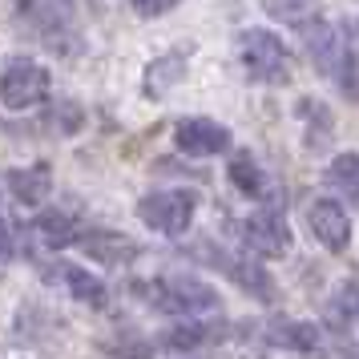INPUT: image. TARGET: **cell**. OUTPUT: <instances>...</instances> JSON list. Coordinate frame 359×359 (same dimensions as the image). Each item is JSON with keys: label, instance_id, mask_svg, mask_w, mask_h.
Wrapping results in <instances>:
<instances>
[{"label": "cell", "instance_id": "obj_1", "mask_svg": "<svg viewBox=\"0 0 359 359\" xmlns=\"http://www.w3.org/2000/svg\"><path fill=\"white\" fill-rule=\"evenodd\" d=\"M238 57H243V69L262 85H283L291 81V53L287 45L278 41L275 33H266V29H246L238 36Z\"/></svg>", "mask_w": 359, "mask_h": 359}, {"label": "cell", "instance_id": "obj_2", "mask_svg": "<svg viewBox=\"0 0 359 359\" xmlns=\"http://www.w3.org/2000/svg\"><path fill=\"white\" fill-rule=\"evenodd\" d=\"M133 291H142L154 303L158 311L165 315H186V319H198V315H206V311H218V294L210 287H202L194 278H149L142 287H133Z\"/></svg>", "mask_w": 359, "mask_h": 359}, {"label": "cell", "instance_id": "obj_3", "mask_svg": "<svg viewBox=\"0 0 359 359\" xmlns=\"http://www.w3.org/2000/svg\"><path fill=\"white\" fill-rule=\"evenodd\" d=\"M194 210H198L194 190H158V194L137 202V218L146 226H154L158 234H170V238L186 234V226L194 222Z\"/></svg>", "mask_w": 359, "mask_h": 359}, {"label": "cell", "instance_id": "obj_4", "mask_svg": "<svg viewBox=\"0 0 359 359\" xmlns=\"http://www.w3.org/2000/svg\"><path fill=\"white\" fill-rule=\"evenodd\" d=\"M49 93V69L29 61V57H17L8 61L4 73H0V101L8 109H29L36 101H45Z\"/></svg>", "mask_w": 359, "mask_h": 359}, {"label": "cell", "instance_id": "obj_5", "mask_svg": "<svg viewBox=\"0 0 359 359\" xmlns=\"http://www.w3.org/2000/svg\"><path fill=\"white\" fill-rule=\"evenodd\" d=\"M20 25L25 33L45 41V45H61L65 36H73V4L69 0H20Z\"/></svg>", "mask_w": 359, "mask_h": 359}, {"label": "cell", "instance_id": "obj_6", "mask_svg": "<svg viewBox=\"0 0 359 359\" xmlns=\"http://www.w3.org/2000/svg\"><path fill=\"white\" fill-rule=\"evenodd\" d=\"M243 243L262 259H278L291 250V226L283 222L278 210H259L243 222Z\"/></svg>", "mask_w": 359, "mask_h": 359}, {"label": "cell", "instance_id": "obj_7", "mask_svg": "<svg viewBox=\"0 0 359 359\" xmlns=\"http://www.w3.org/2000/svg\"><path fill=\"white\" fill-rule=\"evenodd\" d=\"M202 250L210 255L206 262H214L222 275L234 278V283H238L243 291H250L255 299H271V294H275V278L266 275L255 259H238V255H226V250H218V246H202Z\"/></svg>", "mask_w": 359, "mask_h": 359}, {"label": "cell", "instance_id": "obj_8", "mask_svg": "<svg viewBox=\"0 0 359 359\" xmlns=\"http://www.w3.org/2000/svg\"><path fill=\"white\" fill-rule=\"evenodd\" d=\"M174 142L190 158H210V154H222L230 146V133L218 121H210V117H186L178 126V133H174Z\"/></svg>", "mask_w": 359, "mask_h": 359}, {"label": "cell", "instance_id": "obj_9", "mask_svg": "<svg viewBox=\"0 0 359 359\" xmlns=\"http://www.w3.org/2000/svg\"><path fill=\"white\" fill-rule=\"evenodd\" d=\"M299 33H303V45H307V53H311V61H315V69L319 73H339V65H343V49H339V36H335V29L327 25V20H319V17H307L303 25H294Z\"/></svg>", "mask_w": 359, "mask_h": 359}, {"label": "cell", "instance_id": "obj_10", "mask_svg": "<svg viewBox=\"0 0 359 359\" xmlns=\"http://www.w3.org/2000/svg\"><path fill=\"white\" fill-rule=\"evenodd\" d=\"M307 222H311V234H315L327 250H335V255H339V250H347V243H351V222H347V214H343L339 202L319 198V202L311 206Z\"/></svg>", "mask_w": 359, "mask_h": 359}, {"label": "cell", "instance_id": "obj_11", "mask_svg": "<svg viewBox=\"0 0 359 359\" xmlns=\"http://www.w3.org/2000/svg\"><path fill=\"white\" fill-rule=\"evenodd\" d=\"M262 339L271 347H287V351H315L319 347V331L315 323H294V319H271L262 327Z\"/></svg>", "mask_w": 359, "mask_h": 359}, {"label": "cell", "instance_id": "obj_12", "mask_svg": "<svg viewBox=\"0 0 359 359\" xmlns=\"http://www.w3.org/2000/svg\"><path fill=\"white\" fill-rule=\"evenodd\" d=\"M327 186L343 198L359 206V154H339L335 162L327 165Z\"/></svg>", "mask_w": 359, "mask_h": 359}, {"label": "cell", "instance_id": "obj_13", "mask_svg": "<svg viewBox=\"0 0 359 359\" xmlns=\"http://www.w3.org/2000/svg\"><path fill=\"white\" fill-rule=\"evenodd\" d=\"M49 186H53L49 165H29V170H13L8 174V190L20 202H41V198L49 194Z\"/></svg>", "mask_w": 359, "mask_h": 359}, {"label": "cell", "instance_id": "obj_14", "mask_svg": "<svg viewBox=\"0 0 359 359\" xmlns=\"http://www.w3.org/2000/svg\"><path fill=\"white\" fill-rule=\"evenodd\" d=\"M230 182H234L246 198L266 194V174H262V165L255 162V154H246V149L234 154V162H230Z\"/></svg>", "mask_w": 359, "mask_h": 359}, {"label": "cell", "instance_id": "obj_15", "mask_svg": "<svg viewBox=\"0 0 359 359\" xmlns=\"http://www.w3.org/2000/svg\"><path fill=\"white\" fill-rule=\"evenodd\" d=\"M61 278H65V287L77 294L81 303H89V307H105L109 291H105L101 278H93L89 271H81V266H61Z\"/></svg>", "mask_w": 359, "mask_h": 359}, {"label": "cell", "instance_id": "obj_16", "mask_svg": "<svg viewBox=\"0 0 359 359\" xmlns=\"http://www.w3.org/2000/svg\"><path fill=\"white\" fill-rule=\"evenodd\" d=\"M85 250L101 262H130L137 255V246L130 238H121V234H89L85 238Z\"/></svg>", "mask_w": 359, "mask_h": 359}, {"label": "cell", "instance_id": "obj_17", "mask_svg": "<svg viewBox=\"0 0 359 359\" xmlns=\"http://www.w3.org/2000/svg\"><path fill=\"white\" fill-rule=\"evenodd\" d=\"M33 230H36V238L45 246H69L73 238H77V226H73V218H65V214H57V210H49V214H41L33 222Z\"/></svg>", "mask_w": 359, "mask_h": 359}, {"label": "cell", "instance_id": "obj_18", "mask_svg": "<svg viewBox=\"0 0 359 359\" xmlns=\"http://www.w3.org/2000/svg\"><path fill=\"white\" fill-rule=\"evenodd\" d=\"M218 335H222V331L210 327V323H178V327H170V331L162 335V343L174 347V351H190V347H202V343L218 339Z\"/></svg>", "mask_w": 359, "mask_h": 359}, {"label": "cell", "instance_id": "obj_19", "mask_svg": "<svg viewBox=\"0 0 359 359\" xmlns=\"http://www.w3.org/2000/svg\"><path fill=\"white\" fill-rule=\"evenodd\" d=\"M262 4H266V13L291 20V25H303L307 17H315V4L311 0H262Z\"/></svg>", "mask_w": 359, "mask_h": 359}, {"label": "cell", "instance_id": "obj_20", "mask_svg": "<svg viewBox=\"0 0 359 359\" xmlns=\"http://www.w3.org/2000/svg\"><path fill=\"white\" fill-rule=\"evenodd\" d=\"M109 351H114V359H154L149 343H146V339H137V335L114 339V343H109Z\"/></svg>", "mask_w": 359, "mask_h": 359}, {"label": "cell", "instance_id": "obj_21", "mask_svg": "<svg viewBox=\"0 0 359 359\" xmlns=\"http://www.w3.org/2000/svg\"><path fill=\"white\" fill-rule=\"evenodd\" d=\"M339 311L351 315V319H359V278H351V283L339 287Z\"/></svg>", "mask_w": 359, "mask_h": 359}, {"label": "cell", "instance_id": "obj_22", "mask_svg": "<svg viewBox=\"0 0 359 359\" xmlns=\"http://www.w3.org/2000/svg\"><path fill=\"white\" fill-rule=\"evenodd\" d=\"M17 250V226H13V218L0 210V255H13Z\"/></svg>", "mask_w": 359, "mask_h": 359}, {"label": "cell", "instance_id": "obj_23", "mask_svg": "<svg viewBox=\"0 0 359 359\" xmlns=\"http://www.w3.org/2000/svg\"><path fill=\"white\" fill-rule=\"evenodd\" d=\"M137 4V13H146V17H158V13H165V8H174L178 0H133Z\"/></svg>", "mask_w": 359, "mask_h": 359}]
</instances>
